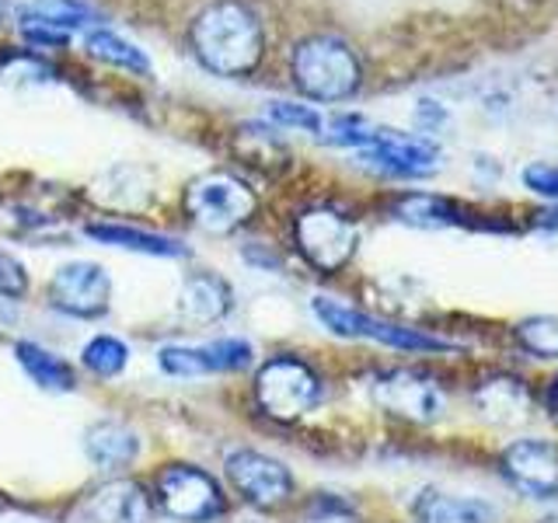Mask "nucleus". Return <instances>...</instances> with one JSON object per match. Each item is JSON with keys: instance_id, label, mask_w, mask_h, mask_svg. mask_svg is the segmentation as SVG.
I'll return each mask as SVG.
<instances>
[{"instance_id": "f257e3e1", "label": "nucleus", "mask_w": 558, "mask_h": 523, "mask_svg": "<svg viewBox=\"0 0 558 523\" xmlns=\"http://www.w3.org/2000/svg\"><path fill=\"white\" fill-rule=\"evenodd\" d=\"M192 49L206 70L220 77H241L258 66L266 32L258 14L241 0H217L192 22Z\"/></svg>"}, {"instance_id": "f03ea898", "label": "nucleus", "mask_w": 558, "mask_h": 523, "mask_svg": "<svg viewBox=\"0 0 558 523\" xmlns=\"http://www.w3.org/2000/svg\"><path fill=\"white\" fill-rule=\"evenodd\" d=\"M293 81L314 101H345L360 92L363 63L336 35H311L293 49Z\"/></svg>"}, {"instance_id": "7ed1b4c3", "label": "nucleus", "mask_w": 558, "mask_h": 523, "mask_svg": "<svg viewBox=\"0 0 558 523\" xmlns=\"http://www.w3.org/2000/svg\"><path fill=\"white\" fill-rule=\"evenodd\" d=\"M255 206H258L255 192L227 171H209L203 179L192 182L185 192L189 217L196 220V227H203L206 234L238 231L244 220H252Z\"/></svg>"}, {"instance_id": "20e7f679", "label": "nucleus", "mask_w": 558, "mask_h": 523, "mask_svg": "<svg viewBox=\"0 0 558 523\" xmlns=\"http://www.w3.org/2000/svg\"><path fill=\"white\" fill-rule=\"evenodd\" d=\"M255 398L266 415L279 423H293L304 412H311L322 398V380L304 360L296 356H276L258 370L255 377Z\"/></svg>"}, {"instance_id": "39448f33", "label": "nucleus", "mask_w": 558, "mask_h": 523, "mask_svg": "<svg viewBox=\"0 0 558 523\" xmlns=\"http://www.w3.org/2000/svg\"><path fill=\"white\" fill-rule=\"evenodd\" d=\"M311 307L328 331H336V336H345V339H374L384 345L405 349V353H444V349H450L444 339L426 336V331H418V328L377 321L371 314H363L342 301H331V296H314Z\"/></svg>"}, {"instance_id": "423d86ee", "label": "nucleus", "mask_w": 558, "mask_h": 523, "mask_svg": "<svg viewBox=\"0 0 558 523\" xmlns=\"http://www.w3.org/2000/svg\"><path fill=\"white\" fill-rule=\"evenodd\" d=\"M293 234H296L301 255L322 272H339L345 262L356 255V244H360L356 223L331 206L304 209L293 223Z\"/></svg>"}, {"instance_id": "0eeeda50", "label": "nucleus", "mask_w": 558, "mask_h": 523, "mask_svg": "<svg viewBox=\"0 0 558 523\" xmlns=\"http://www.w3.org/2000/svg\"><path fill=\"white\" fill-rule=\"evenodd\" d=\"M157 506L185 523H209L227 510L220 485L192 464H171L157 475Z\"/></svg>"}, {"instance_id": "6e6552de", "label": "nucleus", "mask_w": 558, "mask_h": 523, "mask_svg": "<svg viewBox=\"0 0 558 523\" xmlns=\"http://www.w3.org/2000/svg\"><path fill=\"white\" fill-rule=\"evenodd\" d=\"M223 471L238 492L248 499L252 506H262V510H272V506H283L293 492V478L290 471L266 458V453L255 450H234L227 453Z\"/></svg>"}, {"instance_id": "1a4fd4ad", "label": "nucleus", "mask_w": 558, "mask_h": 523, "mask_svg": "<svg viewBox=\"0 0 558 523\" xmlns=\"http://www.w3.org/2000/svg\"><path fill=\"white\" fill-rule=\"evenodd\" d=\"M49 304L70 318H98L109 307V272L98 262H66L49 283Z\"/></svg>"}, {"instance_id": "9d476101", "label": "nucleus", "mask_w": 558, "mask_h": 523, "mask_svg": "<svg viewBox=\"0 0 558 523\" xmlns=\"http://www.w3.org/2000/svg\"><path fill=\"white\" fill-rule=\"evenodd\" d=\"M502 475L531 499H558V447L531 436L502 450Z\"/></svg>"}, {"instance_id": "9b49d317", "label": "nucleus", "mask_w": 558, "mask_h": 523, "mask_svg": "<svg viewBox=\"0 0 558 523\" xmlns=\"http://www.w3.org/2000/svg\"><path fill=\"white\" fill-rule=\"evenodd\" d=\"M374 401L398 418H409V423H433L444 412V394L429 377H418L412 370H395L374 380L371 388Z\"/></svg>"}, {"instance_id": "f8f14e48", "label": "nucleus", "mask_w": 558, "mask_h": 523, "mask_svg": "<svg viewBox=\"0 0 558 523\" xmlns=\"http://www.w3.org/2000/svg\"><path fill=\"white\" fill-rule=\"evenodd\" d=\"M161 366L174 377H199V374H227L244 370L252 363V342L244 339H217L206 345H168L157 353Z\"/></svg>"}, {"instance_id": "ddd939ff", "label": "nucleus", "mask_w": 558, "mask_h": 523, "mask_svg": "<svg viewBox=\"0 0 558 523\" xmlns=\"http://www.w3.org/2000/svg\"><path fill=\"white\" fill-rule=\"evenodd\" d=\"M436 147L426 139H412L405 133H391V130H377L371 144L363 147V161L374 165L398 179H426L436 171Z\"/></svg>"}, {"instance_id": "4468645a", "label": "nucleus", "mask_w": 558, "mask_h": 523, "mask_svg": "<svg viewBox=\"0 0 558 523\" xmlns=\"http://www.w3.org/2000/svg\"><path fill=\"white\" fill-rule=\"evenodd\" d=\"M412 513L418 523H499V510L493 502L440 492V488H423L412 502Z\"/></svg>"}, {"instance_id": "2eb2a0df", "label": "nucleus", "mask_w": 558, "mask_h": 523, "mask_svg": "<svg viewBox=\"0 0 558 523\" xmlns=\"http://www.w3.org/2000/svg\"><path fill=\"white\" fill-rule=\"evenodd\" d=\"M87 513L95 523H150L154 502L136 482H109L92 496Z\"/></svg>"}, {"instance_id": "dca6fc26", "label": "nucleus", "mask_w": 558, "mask_h": 523, "mask_svg": "<svg viewBox=\"0 0 558 523\" xmlns=\"http://www.w3.org/2000/svg\"><path fill=\"white\" fill-rule=\"evenodd\" d=\"M475 405L482 409L488 423L520 426V423H527V415H531V391L523 388V380L517 377H496V380H485L475 391Z\"/></svg>"}, {"instance_id": "f3484780", "label": "nucleus", "mask_w": 558, "mask_h": 523, "mask_svg": "<svg viewBox=\"0 0 558 523\" xmlns=\"http://www.w3.org/2000/svg\"><path fill=\"white\" fill-rule=\"evenodd\" d=\"M84 453L92 458L95 467L101 471H119L136 461L140 453V440L130 426L122 423H98L84 433Z\"/></svg>"}, {"instance_id": "a211bd4d", "label": "nucleus", "mask_w": 558, "mask_h": 523, "mask_svg": "<svg viewBox=\"0 0 558 523\" xmlns=\"http://www.w3.org/2000/svg\"><path fill=\"white\" fill-rule=\"evenodd\" d=\"M182 311L192 321H220L231 311V287L214 272H192L182 287Z\"/></svg>"}, {"instance_id": "6ab92c4d", "label": "nucleus", "mask_w": 558, "mask_h": 523, "mask_svg": "<svg viewBox=\"0 0 558 523\" xmlns=\"http://www.w3.org/2000/svg\"><path fill=\"white\" fill-rule=\"evenodd\" d=\"M87 238H95L101 244H116V248L144 252V255H165V258L185 255V248L174 238L136 231V227H126V223H92V227H87Z\"/></svg>"}, {"instance_id": "aec40b11", "label": "nucleus", "mask_w": 558, "mask_h": 523, "mask_svg": "<svg viewBox=\"0 0 558 523\" xmlns=\"http://www.w3.org/2000/svg\"><path fill=\"white\" fill-rule=\"evenodd\" d=\"M14 356L43 391H70L74 388V366H70L66 360H60L57 353H49V349L35 345V342H17Z\"/></svg>"}, {"instance_id": "412c9836", "label": "nucleus", "mask_w": 558, "mask_h": 523, "mask_svg": "<svg viewBox=\"0 0 558 523\" xmlns=\"http://www.w3.org/2000/svg\"><path fill=\"white\" fill-rule=\"evenodd\" d=\"M398 220H405L412 227H458L464 223V214L458 203H450L444 196H429V192H409L395 203Z\"/></svg>"}, {"instance_id": "4be33fe9", "label": "nucleus", "mask_w": 558, "mask_h": 523, "mask_svg": "<svg viewBox=\"0 0 558 523\" xmlns=\"http://www.w3.org/2000/svg\"><path fill=\"white\" fill-rule=\"evenodd\" d=\"M84 49L92 52L95 60L116 63V66H122V70H133V74H147V70H150L147 52H144V49H136V46L126 42V39H119V35L109 32V28H95L92 35H87Z\"/></svg>"}, {"instance_id": "5701e85b", "label": "nucleus", "mask_w": 558, "mask_h": 523, "mask_svg": "<svg viewBox=\"0 0 558 523\" xmlns=\"http://www.w3.org/2000/svg\"><path fill=\"white\" fill-rule=\"evenodd\" d=\"M517 342L537 360H558V314H534L513 328Z\"/></svg>"}, {"instance_id": "b1692460", "label": "nucleus", "mask_w": 558, "mask_h": 523, "mask_svg": "<svg viewBox=\"0 0 558 523\" xmlns=\"http://www.w3.org/2000/svg\"><path fill=\"white\" fill-rule=\"evenodd\" d=\"M28 14L43 17V22H49L52 28L60 32H70V28H84L98 22V14L84 4V0H32Z\"/></svg>"}, {"instance_id": "393cba45", "label": "nucleus", "mask_w": 558, "mask_h": 523, "mask_svg": "<svg viewBox=\"0 0 558 523\" xmlns=\"http://www.w3.org/2000/svg\"><path fill=\"white\" fill-rule=\"evenodd\" d=\"M81 363L95 377H116V374H122V366L130 363V349L122 345L119 339H112V336H95L92 342L84 345Z\"/></svg>"}, {"instance_id": "a878e982", "label": "nucleus", "mask_w": 558, "mask_h": 523, "mask_svg": "<svg viewBox=\"0 0 558 523\" xmlns=\"http://www.w3.org/2000/svg\"><path fill=\"white\" fill-rule=\"evenodd\" d=\"M269 115L283 126H296V130H307V133H322V119L307 105H293V101H272L269 105Z\"/></svg>"}, {"instance_id": "bb28decb", "label": "nucleus", "mask_w": 558, "mask_h": 523, "mask_svg": "<svg viewBox=\"0 0 558 523\" xmlns=\"http://www.w3.org/2000/svg\"><path fill=\"white\" fill-rule=\"evenodd\" d=\"M523 185L545 199H558V168L555 165H531L523 168Z\"/></svg>"}, {"instance_id": "cd10ccee", "label": "nucleus", "mask_w": 558, "mask_h": 523, "mask_svg": "<svg viewBox=\"0 0 558 523\" xmlns=\"http://www.w3.org/2000/svg\"><path fill=\"white\" fill-rule=\"evenodd\" d=\"M28 290V276L22 269V262L0 252V293L4 296H22Z\"/></svg>"}, {"instance_id": "c85d7f7f", "label": "nucleus", "mask_w": 558, "mask_h": 523, "mask_svg": "<svg viewBox=\"0 0 558 523\" xmlns=\"http://www.w3.org/2000/svg\"><path fill=\"white\" fill-rule=\"evenodd\" d=\"M548 401H551V415L558 418V377L551 380V394H548Z\"/></svg>"}, {"instance_id": "c756f323", "label": "nucleus", "mask_w": 558, "mask_h": 523, "mask_svg": "<svg viewBox=\"0 0 558 523\" xmlns=\"http://www.w3.org/2000/svg\"><path fill=\"white\" fill-rule=\"evenodd\" d=\"M8 17V0H0V22Z\"/></svg>"}]
</instances>
